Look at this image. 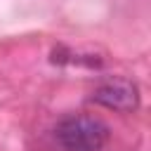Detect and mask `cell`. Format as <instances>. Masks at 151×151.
I'll return each instance as SVG.
<instances>
[{"label": "cell", "mask_w": 151, "mask_h": 151, "mask_svg": "<svg viewBox=\"0 0 151 151\" xmlns=\"http://www.w3.org/2000/svg\"><path fill=\"white\" fill-rule=\"evenodd\" d=\"M109 125L101 118L73 113L57 123L54 142L64 151H101L109 142Z\"/></svg>", "instance_id": "cell-1"}, {"label": "cell", "mask_w": 151, "mask_h": 151, "mask_svg": "<svg viewBox=\"0 0 151 151\" xmlns=\"http://www.w3.org/2000/svg\"><path fill=\"white\" fill-rule=\"evenodd\" d=\"M94 104H101L106 109H113V111H134L139 106V87L130 80V78H120V76H113V78H106L101 80L94 90H92V97H90Z\"/></svg>", "instance_id": "cell-2"}]
</instances>
